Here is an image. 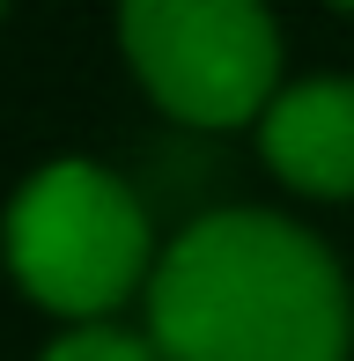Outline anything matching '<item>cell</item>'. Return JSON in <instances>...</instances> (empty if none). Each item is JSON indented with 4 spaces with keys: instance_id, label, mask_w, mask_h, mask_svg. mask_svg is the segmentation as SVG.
<instances>
[{
    "instance_id": "6da1fadb",
    "label": "cell",
    "mask_w": 354,
    "mask_h": 361,
    "mask_svg": "<svg viewBox=\"0 0 354 361\" xmlns=\"http://www.w3.org/2000/svg\"><path fill=\"white\" fill-rule=\"evenodd\" d=\"M148 339L163 361H347L354 302L310 228L229 207L148 273Z\"/></svg>"
},
{
    "instance_id": "7a4b0ae2",
    "label": "cell",
    "mask_w": 354,
    "mask_h": 361,
    "mask_svg": "<svg viewBox=\"0 0 354 361\" xmlns=\"http://www.w3.org/2000/svg\"><path fill=\"white\" fill-rule=\"evenodd\" d=\"M8 273L59 317H104L148 281V214L89 155H59L8 207Z\"/></svg>"
},
{
    "instance_id": "3957f363",
    "label": "cell",
    "mask_w": 354,
    "mask_h": 361,
    "mask_svg": "<svg viewBox=\"0 0 354 361\" xmlns=\"http://www.w3.org/2000/svg\"><path fill=\"white\" fill-rule=\"evenodd\" d=\"M118 37L148 96L185 126H244L281 96L266 0H118Z\"/></svg>"
},
{
    "instance_id": "277c9868",
    "label": "cell",
    "mask_w": 354,
    "mask_h": 361,
    "mask_svg": "<svg viewBox=\"0 0 354 361\" xmlns=\"http://www.w3.org/2000/svg\"><path fill=\"white\" fill-rule=\"evenodd\" d=\"M259 147L273 177L310 200H347L354 192V74H317L295 81L266 104Z\"/></svg>"
},
{
    "instance_id": "5b68a950",
    "label": "cell",
    "mask_w": 354,
    "mask_h": 361,
    "mask_svg": "<svg viewBox=\"0 0 354 361\" xmlns=\"http://www.w3.org/2000/svg\"><path fill=\"white\" fill-rule=\"evenodd\" d=\"M37 361H163V354H155V339H133V332H118V324H74V332L52 339Z\"/></svg>"
},
{
    "instance_id": "8992f818",
    "label": "cell",
    "mask_w": 354,
    "mask_h": 361,
    "mask_svg": "<svg viewBox=\"0 0 354 361\" xmlns=\"http://www.w3.org/2000/svg\"><path fill=\"white\" fill-rule=\"evenodd\" d=\"M340 8H354V0H340Z\"/></svg>"
},
{
    "instance_id": "52a82bcc",
    "label": "cell",
    "mask_w": 354,
    "mask_h": 361,
    "mask_svg": "<svg viewBox=\"0 0 354 361\" xmlns=\"http://www.w3.org/2000/svg\"><path fill=\"white\" fill-rule=\"evenodd\" d=\"M0 8H8V0H0Z\"/></svg>"
}]
</instances>
